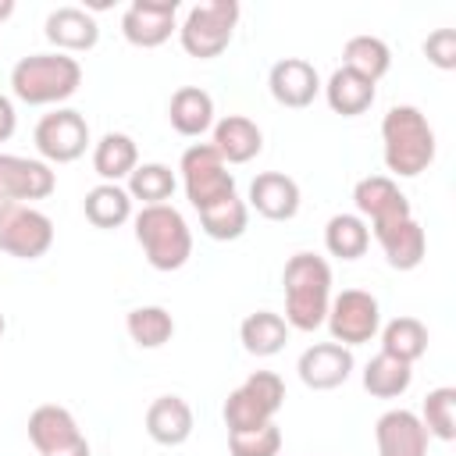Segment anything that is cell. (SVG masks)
Instances as JSON below:
<instances>
[{"mask_svg":"<svg viewBox=\"0 0 456 456\" xmlns=\"http://www.w3.org/2000/svg\"><path fill=\"white\" fill-rule=\"evenodd\" d=\"M424 57L442 68V71H452L456 68V28H435L428 39H424Z\"/></svg>","mask_w":456,"mask_h":456,"instance_id":"cell-37","label":"cell"},{"mask_svg":"<svg viewBox=\"0 0 456 456\" xmlns=\"http://www.w3.org/2000/svg\"><path fill=\"white\" fill-rule=\"evenodd\" d=\"M224 164H249L264 150V132L256 121L246 114H228L214 125V142H210Z\"/></svg>","mask_w":456,"mask_h":456,"instance_id":"cell-20","label":"cell"},{"mask_svg":"<svg viewBox=\"0 0 456 456\" xmlns=\"http://www.w3.org/2000/svg\"><path fill=\"white\" fill-rule=\"evenodd\" d=\"M285 324L296 331H317L331 306V267L317 253H292L285 271Z\"/></svg>","mask_w":456,"mask_h":456,"instance_id":"cell-1","label":"cell"},{"mask_svg":"<svg viewBox=\"0 0 456 456\" xmlns=\"http://www.w3.org/2000/svg\"><path fill=\"white\" fill-rule=\"evenodd\" d=\"M167 121L178 135H203L214 125V100L200 86H182L171 93Z\"/></svg>","mask_w":456,"mask_h":456,"instance_id":"cell-24","label":"cell"},{"mask_svg":"<svg viewBox=\"0 0 456 456\" xmlns=\"http://www.w3.org/2000/svg\"><path fill=\"white\" fill-rule=\"evenodd\" d=\"M82 210H86V221H89L93 228H121V224L132 217V196H128V189H121V185L100 182L96 189L86 192Z\"/></svg>","mask_w":456,"mask_h":456,"instance_id":"cell-27","label":"cell"},{"mask_svg":"<svg viewBox=\"0 0 456 456\" xmlns=\"http://www.w3.org/2000/svg\"><path fill=\"white\" fill-rule=\"evenodd\" d=\"M428 431L413 410H388L374 424L378 456H428Z\"/></svg>","mask_w":456,"mask_h":456,"instance_id":"cell-17","label":"cell"},{"mask_svg":"<svg viewBox=\"0 0 456 456\" xmlns=\"http://www.w3.org/2000/svg\"><path fill=\"white\" fill-rule=\"evenodd\" d=\"M342 68L378 82L388 68H392V50L385 39L378 36H353L346 46H342Z\"/></svg>","mask_w":456,"mask_h":456,"instance_id":"cell-31","label":"cell"},{"mask_svg":"<svg viewBox=\"0 0 456 456\" xmlns=\"http://www.w3.org/2000/svg\"><path fill=\"white\" fill-rule=\"evenodd\" d=\"M381 353H388L403 363L420 360L428 353V328L417 317H392L381 328Z\"/></svg>","mask_w":456,"mask_h":456,"instance_id":"cell-32","label":"cell"},{"mask_svg":"<svg viewBox=\"0 0 456 456\" xmlns=\"http://www.w3.org/2000/svg\"><path fill=\"white\" fill-rule=\"evenodd\" d=\"M385 167L399 178H417L435 160V128L413 103H395L381 118Z\"/></svg>","mask_w":456,"mask_h":456,"instance_id":"cell-2","label":"cell"},{"mask_svg":"<svg viewBox=\"0 0 456 456\" xmlns=\"http://www.w3.org/2000/svg\"><path fill=\"white\" fill-rule=\"evenodd\" d=\"M175 171L167 164H139L132 175H128V196L139 200L142 207H157V203H167L171 192H175Z\"/></svg>","mask_w":456,"mask_h":456,"instance_id":"cell-34","label":"cell"},{"mask_svg":"<svg viewBox=\"0 0 456 456\" xmlns=\"http://www.w3.org/2000/svg\"><path fill=\"white\" fill-rule=\"evenodd\" d=\"M235 25H239V4L235 0H203V4L189 7L185 21L178 25L182 50L189 57L210 61V57L228 50Z\"/></svg>","mask_w":456,"mask_h":456,"instance_id":"cell-5","label":"cell"},{"mask_svg":"<svg viewBox=\"0 0 456 456\" xmlns=\"http://www.w3.org/2000/svg\"><path fill=\"white\" fill-rule=\"evenodd\" d=\"M135 242L146 253V264L157 271H178L192 256V232L171 203L142 207L135 217Z\"/></svg>","mask_w":456,"mask_h":456,"instance_id":"cell-4","label":"cell"},{"mask_svg":"<svg viewBox=\"0 0 456 456\" xmlns=\"http://www.w3.org/2000/svg\"><path fill=\"white\" fill-rule=\"evenodd\" d=\"M82 64L71 53H28L11 68V93L28 107H46L75 96Z\"/></svg>","mask_w":456,"mask_h":456,"instance_id":"cell-3","label":"cell"},{"mask_svg":"<svg viewBox=\"0 0 456 456\" xmlns=\"http://www.w3.org/2000/svg\"><path fill=\"white\" fill-rule=\"evenodd\" d=\"M328 331H331V342L353 349V346H363L378 335L381 328V306L370 292L363 289H346L331 299L328 306V317H324Z\"/></svg>","mask_w":456,"mask_h":456,"instance_id":"cell-9","label":"cell"},{"mask_svg":"<svg viewBox=\"0 0 456 456\" xmlns=\"http://www.w3.org/2000/svg\"><path fill=\"white\" fill-rule=\"evenodd\" d=\"M239 342L249 356H274L289 342V324L274 310H256L239 324Z\"/></svg>","mask_w":456,"mask_h":456,"instance_id":"cell-26","label":"cell"},{"mask_svg":"<svg viewBox=\"0 0 456 456\" xmlns=\"http://www.w3.org/2000/svg\"><path fill=\"white\" fill-rule=\"evenodd\" d=\"M182 185H185V200L203 210L224 196L235 192V178L228 171V164L221 160V153L210 146V142H192L185 153H182Z\"/></svg>","mask_w":456,"mask_h":456,"instance_id":"cell-7","label":"cell"},{"mask_svg":"<svg viewBox=\"0 0 456 456\" xmlns=\"http://www.w3.org/2000/svg\"><path fill=\"white\" fill-rule=\"evenodd\" d=\"M139 167V150H135V139L125 135V132H107L96 146H93V171L118 185L121 178H128L132 171Z\"/></svg>","mask_w":456,"mask_h":456,"instance_id":"cell-25","label":"cell"},{"mask_svg":"<svg viewBox=\"0 0 456 456\" xmlns=\"http://www.w3.org/2000/svg\"><path fill=\"white\" fill-rule=\"evenodd\" d=\"M374 239H378L388 267H395V271L420 267V260L428 253V235H424L417 217H406V221H399L392 228H381V232H374Z\"/></svg>","mask_w":456,"mask_h":456,"instance_id":"cell-22","label":"cell"},{"mask_svg":"<svg viewBox=\"0 0 456 456\" xmlns=\"http://www.w3.org/2000/svg\"><path fill=\"white\" fill-rule=\"evenodd\" d=\"M46 39L57 46V53H86L100 43V25L82 7H57L46 14Z\"/></svg>","mask_w":456,"mask_h":456,"instance_id":"cell-19","label":"cell"},{"mask_svg":"<svg viewBox=\"0 0 456 456\" xmlns=\"http://www.w3.org/2000/svg\"><path fill=\"white\" fill-rule=\"evenodd\" d=\"M4 328H7V321H4V314H0V335H4Z\"/></svg>","mask_w":456,"mask_h":456,"instance_id":"cell-40","label":"cell"},{"mask_svg":"<svg viewBox=\"0 0 456 456\" xmlns=\"http://www.w3.org/2000/svg\"><path fill=\"white\" fill-rule=\"evenodd\" d=\"M420 424H424L428 435H435V438H442V442H452V438H456V388H452V385L431 388V392L424 395Z\"/></svg>","mask_w":456,"mask_h":456,"instance_id":"cell-35","label":"cell"},{"mask_svg":"<svg viewBox=\"0 0 456 456\" xmlns=\"http://www.w3.org/2000/svg\"><path fill=\"white\" fill-rule=\"evenodd\" d=\"M413 381V363H403L388 353H378L367 367H363V388L374 395V399H395L410 388Z\"/></svg>","mask_w":456,"mask_h":456,"instance_id":"cell-30","label":"cell"},{"mask_svg":"<svg viewBox=\"0 0 456 456\" xmlns=\"http://www.w3.org/2000/svg\"><path fill=\"white\" fill-rule=\"evenodd\" d=\"M192 406L182 395H157L146 410V435L157 445H182L192 435Z\"/></svg>","mask_w":456,"mask_h":456,"instance_id":"cell-21","label":"cell"},{"mask_svg":"<svg viewBox=\"0 0 456 456\" xmlns=\"http://www.w3.org/2000/svg\"><path fill=\"white\" fill-rule=\"evenodd\" d=\"M14 128H18V114H14V103L0 93V142H7L11 135H14Z\"/></svg>","mask_w":456,"mask_h":456,"instance_id":"cell-38","label":"cell"},{"mask_svg":"<svg viewBox=\"0 0 456 456\" xmlns=\"http://www.w3.org/2000/svg\"><path fill=\"white\" fill-rule=\"evenodd\" d=\"M11 14H14V0H0V25H4Z\"/></svg>","mask_w":456,"mask_h":456,"instance_id":"cell-39","label":"cell"},{"mask_svg":"<svg viewBox=\"0 0 456 456\" xmlns=\"http://www.w3.org/2000/svg\"><path fill=\"white\" fill-rule=\"evenodd\" d=\"M356 360H353V349L338 346V342H317L310 349H303L296 370H299V381L314 392H331L338 388L349 374H353Z\"/></svg>","mask_w":456,"mask_h":456,"instance_id":"cell-15","label":"cell"},{"mask_svg":"<svg viewBox=\"0 0 456 456\" xmlns=\"http://www.w3.org/2000/svg\"><path fill=\"white\" fill-rule=\"evenodd\" d=\"M281 403H285V381L274 370H253L239 388L228 392L221 413L228 431H249V428L271 424Z\"/></svg>","mask_w":456,"mask_h":456,"instance_id":"cell-6","label":"cell"},{"mask_svg":"<svg viewBox=\"0 0 456 456\" xmlns=\"http://www.w3.org/2000/svg\"><path fill=\"white\" fill-rule=\"evenodd\" d=\"M228 452L232 456H278L281 452V431L274 420L249 428V431H228Z\"/></svg>","mask_w":456,"mask_h":456,"instance_id":"cell-36","label":"cell"},{"mask_svg":"<svg viewBox=\"0 0 456 456\" xmlns=\"http://www.w3.org/2000/svg\"><path fill=\"white\" fill-rule=\"evenodd\" d=\"M28 442L39 456H89V442L78 420L57 403H43L28 413Z\"/></svg>","mask_w":456,"mask_h":456,"instance_id":"cell-11","label":"cell"},{"mask_svg":"<svg viewBox=\"0 0 456 456\" xmlns=\"http://www.w3.org/2000/svg\"><path fill=\"white\" fill-rule=\"evenodd\" d=\"M249 207L267 221H292L299 214V185L281 171H260L249 182Z\"/></svg>","mask_w":456,"mask_h":456,"instance_id":"cell-18","label":"cell"},{"mask_svg":"<svg viewBox=\"0 0 456 456\" xmlns=\"http://www.w3.org/2000/svg\"><path fill=\"white\" fill-rule=\"evenodd\" d=\"M32 139H36L43 164H71L89 146V121L71 107H57L39 118Z\"/></svg>","mask_w":456,"mask_h":456,"instance_id":"cell-10","label":"cell"},{"mask_svg":"<svg viewBox=\"0 0 456 456\" xmlns=\"http://www.w3.org/2000/svg\"><path fill=\"white\" fill-rule=\"evenodd\" d=\"M370 246V228L360 214H335L324 224V249L338 260H360Z\"/></svg>","mask_w":456,"mask_h":456,"instance_id":"cell-28","label":"cell"},{"mask_svg":"<svg viewBox=\"0 0 456 456\" xmlns=\"http://www.w3.org/2000/svg\"><path fill=\"white\" fill-rule=\"evenodd\" d=\"M321 89H324L328 107H331L335 114H342V118H356V114H363V110H370L374 93H378L370 78H363V75H356V71H349V68H335L331 78H328Z\"/></svg>","mask_w":456,"mask_h":456,"instance_id":"cell-23","label":"cell"},{"mask_svg":"<svg viewBox=\"0 0 456 456\" xmlns=\"http://www.w3.org/2000/svg\"><path fill=\"white\" fill-rule=\"evenodd\" d=\"M57 185V175L50 164L18 157V153H0V203H25V200H46Z\"/></svg>","mask_w":456,"mask_h":456,"instance_id":"cell-14","label":"cell"},{"mask_svg":"<svg viewBox=\"0 0 456 456\" xmlns=\"http://www.w3.org/2000/svg\"><path fill=\"white\" fill-rule=\"evenodd\" d=\"M246 224H249V207H246V200H239L235 192L200 210V228H203L210 239H217V242L239 239V235L246 232Z\"/></svg>","mask_w":456,"mask_h":456,"instance_id":"cell-29","label":"cell"},{"mask_svg":"<svg viewBox=\"0 0 456 456\" xmlns=\"http://www.w3.org/2000/svg\"><path fill=\"white\" fill-rule=\"evenodd\" d=\"M267 89H271L274 103L292 107V110H303V107H310V103L317 100V93H321V75H317V68H314L310 61H303V57H285V61H278V64L271 68Z\"/></svg>","mask_w":456,"mask_h":456,"instance_id":"cell-16","label":"cell"},{"mask_svg":"<svg viewBox=\"0 0 456 456\" xmlns=\"http://www.w3.org/2000/svg\"><path fill=\"white\" fill-rule=\"evenodd\" d=\"M178 18V0H132L121 14V36L139 46V50H153L160 43L171 39V32Z\"/></svg>","mask_w":456,"mask_h":456,"instance_id":"cell-13","label":"cell"},{"mask_svg":"<svg viewBox=\"0 0 456 456\" xmlns=\"http://www.w3.org/2000/svg\"><path fill=\"white\" fill-rule=\"evenodd\" d=\"M53 246V221L28 203H0V253L39 260Z\"/></svg>","mask_w":456,"mask_h":456,"instance_id":"cell-8","label":"cell"},{"mask_svg":"<svg viewBox=\"0 0 456 456\" xmlns=\"http://www.w3.org/2000/svg\"><path fill=\"white\" fill-rule=\"evenodd\" d=\"M125 328L139 349H160L175 335V317L164 306H135L128 310Z\"/></svg>","mask_w":456,"mask_h":456,"instance_id":"cell-33","label":"cell"},{"mask_svg":"<svg viewBox=\"0 0 456 456\" xmlns=\"http://www.w3.org/2000/svg\"><path fill=\"white\" fill-rule=\"evenodd\" d=\"M353 203H356V214L370 221V235L381 232V228H392L406 217H413L410 210V200L403 196V189L388 178V175H367L353 185Z\"/></svg>","mask_w":456,"mask_h":456,"instance_id":"cell-12","label":"cell"}]
</instances>
